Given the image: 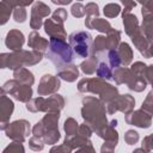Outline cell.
Here are the masks:
<instances>
[{
	"mask_svg": "<svg viewBox=\"0 0 153 153\" xmlns=\"http://www.w3.org/2000/svg\"><path fill=\"white\" fill-rule=\"evenodd\" d=\"M81 117L84 123H86L93 133H96L99 137H102L106 127L109 126V121L106 118L105 104L96 97L86 96L81 100Z\"/></svg>",
	"mask_w": 153,
	"mask_h": 153,
	"instance_id": "1",
	"label": "cell"
},
{
	"mask_svg": "<svg viewBox=\"0 0 153 153\" xmlns=\"http://www.w3.org/2000/svg\"><path fill=\"white\" fill-rule=\"evenodd\" d=\"M78 91L80 93H93L98 94L99 99L108 105L114 99H116L120 93L116 86L106 82V80L100 78H84L78 82Z\"/></svg>",
	"mask_w": 153,
	"mask_h": 153,
	"instance_id": "2",
	"label": "cell"
},
{
	"mask_svg": "<svg viewBox=\"0 0 153 153\" xmlns=\"http://www.w3.org/2000/svg\"><path fill=\"white\" fill-rule=\"evenodd\" d=\"M60 116V112L45 114L43 118L32 127V136L41 139L47 145H55L61 137L59 130Z\"/></svg>",
	"mask_w": 153,
	"mask_h": 153,
	"instance_id": "3",
	"label": "cell"
},
{
	"mask_svg": "<svg viewBox=\"0 0 153 153\" xmlns=\"http://www.w3.org/2000/svg\"><path fill=\"white\" fill-rule=\"evenodd\" d=\"M43 59V53L37 50H19L12 53H2L0 55V68L16 71L25 66H35Z\"/></svg>",
	"mask_w": 153,
	"mask_h": 153,
	"instance_id": "4",
	"label": "cell"
},
{
	"mask_svg": "<svg viewBox=\"0 0 153 153\" xmlns=\"http://www.w3.org/2000/svg\"><path fill=\"white\" fill-rule=\"evenodd\" d=\"M45 56L55 66L56 71H59V69L73 63L75 53H74L73 48L71 47V44L67 43L66 41L50 38L49 48L45 53Z\"/></svg>",
	"mask_w": 153,
	"mask_h": 153,
	"instance_id": "5",
	"label": "cell"
},
{
	"mask_svg": "<svg viewBox=\"0 0 153 153\" xmlns=\"http://www.w3.org/2000/svg\"><path fill=\"white\" fill-rule=\"evenodd\" d=\"M65 98L59 94H51L48 98L45 97H36L29 100L25 105L26 110L30 112H60L65 108Z\"/></svg>",
	"mask_w": 153,
	"mask_h": 153,
	"instance_id": "6",
	"label": "cell"
},
{
	"mask_svg": "<svg viewBox=\"0 0 153 153\" xmlns=\"http://www.w3.org/2000/svg\"><path fill=\"white\" fill-rule=\"evenodd\" d=\"M68 41L78 56L87 59L93 55V38L88 32L74 31L68 36Z\"/></svg>",
	"mask_w": 153,
	"mask_h": 153,
	"instance_id": "7",
	"label": "cell"
},
{
	"mask_svg": "<svg viewBox=\"0 0 153 153\" xmlns=\"http://www.w3.org/2000/svg\"><path fill=\"white\" fill-rule=\"evenodd\" d=\"M121 43V31L115 30L114 32L103 36H96L93 39V55H99L105 51H110L112 49H117Z\"/></svg>",
	"mask_w": 153,
	"mask_h": 153,
	"instance_id": "8",
	"label": "cell"
},
{
	"mask_svg": "<svg viewBox=\"0 0 153 153\" xmlns=\"http://www.w3.org/2000/svg\"><path fill=\"white\" fill-rule=\"evenodd\" d=\"M1 90L5 91L6 94L12 96L16 100L23 102V103H25V104H26L29 100L32 99V88H31V86L20 84L19 81H17V80H14V79L7 80V81L2 85Z\"/></svg>",
	"mask_w": 153,
	"mask_h": 153,
	"instance_id": "9",
	"label": "cell"
},
{
	"mask_svg": "<svg viewBox=\"0 0 153 153\" xmlns=\"http://www.w3.org/2000/svg\"><path fill=\"white\" fill-rule=\"evenodd\" d=\"M6 136L12 140L13 142H20L23 143L26 137L29 136L30 131H31V127L29 121L26 120H16L11 123H8V126L6 127V129L4 130Z\"/></svg>",
	"mask_w": 153,
	"mask_h": 153,
	"instance_id": "10",
	"label": "cell"
},
{
	"mask_svg": "<svg viewBox=\"0 0 153 153\" xmlns=\"http://www.w3.org/2000/svg\"><path fill=\"white\" fill-rule=\"evenodd\" d=\"M134 106H135L134 97L129 93H124V94H120L116 99L109 103L106 105V111L109 115H114L117 111H121L124 115H127L134 110Z\"/></svg>",
	"mask_w": 153,
	"mask_h": 153,
	"instance_id": "11",
	"label": "cell"
},
{
	"mask_svg": "<svg viewBox=\"0 0 153 153\" xmlns=\"http://www.w3.org/2000/svg\"><path fill=\"white\" fill-rule=\"evenodd\" d=\"M61 87V81L59 76L51 75V74H44L37 86V93L39 97L44 96H51L57 93V91Z\"/></svg>",
	"mask_w": 153,
	"mask_h": 153,
	"instance_id": "12",
	"label": "cell"
},
{
	"mask_svg": "<svg viewBox=\"0 0 153 153\" xmlns=\"http://www.w3.org/2000/svg\"><path fill=\"white\" fill-rule=\"evenodd\" d=\"M50 14V7L45 5L42 1L33 2L31 7V18H30V27L33 29V31H37L41 29V26L44 24L43 18L48 17Z\"/></svg>",
	"mask_w": 153,
	"mask_h": 153,
	"instance_id": "13",
	"label": "cell"
},
{
	"mask_svg": "<svg viewBox=\"0 0 153 153\" xmlns=\"http://www.w3.org/2000/svg\"><path fill=\"white\" fill-rule=\"evenodd\" d=\"M124 121L129 126L139 127L142 129H147L152 124V116L145 112L143 110H133L131 112L124 116Z\"/></svg>",
	"mask_w": 153,
	"mask_h": 153,
	"instance_id": "14",
	"label": "cell"
},
{
	"mask_svg": "<svg viewBox=\"0 0 153 153\" xmlns=\"http://www.w3.org/2000/svg\"><path fill=\"white\" fill-rule=\"evenodd\" d=\"M14 110V103L6 96V92L1 90L0 94V129L5 130L10 123V117Z\"/></svg>",
	"mask_w": 153,
	"mask_h": 153,
	"instance_id": "15",
	"label": "cell"
},
{
	"mask_svg": "<svg viewBox=\"0 0 153 153\" xmlns=\"http://www.w3.org/2000/svg\"><path fill=\"white\" fill-rule=\"evenodd\" d=\"M25 43V37L20 30L12 29L7 32L6 38H5V45L12 50V51H19L22 50L23 45Z\"/></svg>",
	"mask_w": 153,
	"mask_h": 153,
	"instance_id": "16",
	"label": "cell"
},
{
	"mask_svg": "<svg viewBox=\"0 0 153 153\" xmlns=\"http://www.w3.org/2000/svg\"><path fill=\"white\" fill-rule=\"evenodd\" d=\"M43 26H44V32H45L50 38L63 39V41L67 38V32H66L63 25H60V24L55 23L51 18H50V19H45Z\"/></svg>",
	"mask_w": 153,
	"mask_h": 153,
	"instance_id": "17",
	"label": "cell"
},
{
	"mask_svg": "<svg viewBox=\"0 0 153 153\" xmlns=\"http://www.w3.org/2000/svg\"><path fill=\"white\" fill-rule=\"evenodd\" d=\"M141 14H142V25L141 29L148 39L149 44L153 43V13H151L147 8L142 7L141 8Z\"/></svg>",
	"mask_w": 153,
	"mask_h": 153,
	"instance_id": "18",
	"label": "cell"
},
{
	"mask_svg": "<svg viewBox=\"0 0 153 153\" xmlns=\"http://www.w3.org/2000/svg\"><path fill=\"white\" fill-rule=\"evenodd\" d=\"M27 45L30 48H32V50H37V51L44 53L49 48V42H48V39L43 38L37 31H32V32L29 33Z\"/></svg>",
	"mask_w": 153,
	"mask_h": 153,
	"instance_id": "19",
	"label": "cell"
},
{
	"mask_svg": "<svg viewBox=\"0 0 153 153\" xmlns=\"http://www.w3.org/2000/svg\"><path fill=\"white\" fill-rule=\"evenodd\" d=\"M57 76L67 82H73L78 79L79 76V67L74 63L68 65L61 69L57 71Z\"/></svg>",
	"mask_w": 153,
	"mask_h": 153,
	"instance_id": "20",
	"label": "cell"
},
{
	"mask_svg": "<svg viewBox=\"0 0 153 153\" xmlns=\"http://www.w3.org/2000/svg\"><path fill=\"white\" fill-rule=\"evenodd\" d=\"M13 79L19 81L20 84H24L27 86H32L35 82V76H33L32 72H30L25 67L13 71Z\"/></svg>",
	"mask_w": 153,
	"mask_h": 153,
	"instance_id": "21",
	"label": "cell"
},
{
	"mask_svg": "<svg viewBox=\"0 0 153 153\" xmlns=\"http://www.w3.org/2000/svg\"><path fill=\"white\" fill-rule=\"evenodd\" d=\"M123 18V27H124V32L130 37L134 32H136L141 26L139 25V19L135 14L129 13L122 17Z\"/></svg>",
	"mask_w": 153,
	"mask_h": 153,
	"instance_id": "22",
	"label": "cell"
},
{
	"mask_svg": "<svg viewBox=\"0 0 153 153\" xmlns=\"http://www.w3.org/2000/svg\"><path fill=\"white\" fill-rule=\"evenodd\" d=\"M87 29H93V30H97L102 33H111L115 31V29L111 26V24L106 20V19H102V18H94L93 20H91V23L86 26Z\"/></svg>",
	"mask_w": 153,
	"mask_h": 153,
	"instance_id": "23",
	"label": "cell"
},
{
	"mask_svg": "<svg viewBox=\"0 0 153 153\" xmlns=\"http://www.w3.org/2000/svg\"><path fill=\"white\" fill-rule=\"evenodd\" d=\"M117 53H118V56L121 59L122 66L127 67L131 63V61H133V50H131L130 45L127 42H121L120 43V45L117 47Z\"/></svg>",
	"mask_w": 153,
	"mask_h": 153,
	"instance_id": "24",
	"label": "cell"
},
{
	"mask_svg": "<svg viewBox=\"0 0 153 153\" xmlns=\"http://www.w3.org/2000/svg\"><path fill=\"white\" fill-rule=\"evenodd\" d=\"M98 65H99V61H98L97 55H91L90 57H87L86 60H84V61L80 63L79 67H80V69L82 71L84 74L91 75V74H93V73L97 72Z\"/></svg>",
	"mask_w": 153,
	"mask_h": 153,
	"instance_id": "25",
	"label": "cell"
},
{
	"mask_svg": "<svg viewBox=\"0 0 153 153\" xmlns=\"http://www.w3.org/2000/svg\"><path fill=\"white\" fill-rule=\"evenodd\" d=\"M131 74L133 72L130 71V68L128 67H118L114 71V76L112 79L115 80V82L117 85H121V84H128V81L130 80L131 78Z\"/></svg>",
	"mask_w": 153,
	"mask_h": 153,
	"instance_id": "26",
	"label": "cell"
},
{
	"mask_svg": "<svg viewBox=\"0 0 153 153\" xmlns=\"http://www.w3.org/2000/svg\"><path fill=\"white\" fill-rule=\"evenodd\" d=\"M88 142H90L88 139H86V137H84V136H81L79 134L73 135V136H66L65 137V141H63V143L67 145L72 149H78L80 147H84Z\"/></svg>",
	"mask_w": 153,
	"mask_h": 153,
	"instance_id": "27",
	"label": "cell"
},
{
	"mask_svg": "<svg viewBox=\"0 0 153 153\" xmlns=\"http://www.w3.org/2000/svg\"><path fill=\"white\" fill-rule=\"evenodd\" d=\"M85 12H86L85 26H87L91 23V20L99 17V8H98V5L96 2H87L85 6Z\"/></svg>",
	"mask_w": 153,
	"mask_h": 153,
	"instance_id": "28",
	"label": "cell"
},
{
	"mask_svg": "<svg viewBox=\"0 0 153 153\" xmlns=\"http://www.w3.org/2000/svg\"><path fill=\"white\" fill-rule=\"evenodd\" d=\"M96 74H97V78H100L104 80H111L114 76V72L111 71V67L106 62H99Z\"/></svg>",
	"mask_w": 153,
	"mask_h": 153,
	"instance_id": "29",
	"label": "cell"
},
{
	"mask_svg": "<svg viewBox=\"0 0 153 153\" xmlns=\"http://www.w3.org/2000/svg\"><path fill=\"white\" fill-rule=\"evenodd\" d=\"M63 130L66 133V136L76 135L79 130V123L73 117H68L63 123Z\"/></svg>",
	"mask_w": 153,
	"mask_h": 153,
	"instance_id": "30",
	"label": "cell"
},
{
	"mask_svg": "<svg viewBox=\"0 0 153 153\" xmlns=\"http://www.w3.org/2000/svg\"><path fill=\"white\" fill-rule=\"evenodd\" d=\"M121 6L118 4H115V2H110V4H106L103 8V13L105 14V17L108 18H115L117 17L120 13H121Z\"/></svg>",
	"mask_w": 153,
	"mask_h": 153,
	"instance_id": "31",
	"label": "cell"
},
{
	"mask_svg": "<svg viewBox=\"0 0 153 153\" xmlns=\"http://www.w3.org/2000/svg\"><path fill=\"white\" fill-rule=\"evenodd\" d=\"M67 18H68V13H67V11H66L63 7L56 8V10L53 12V14H51V19H53L55 23L60 24V25H63L65 22L67 20Z\"/></svg>",
	"mask_w": 153,
	"mask_h": 153,
	"instance_id": "32",
	"label": "cell"
},
{
	"mask_svg": "<svg viewBox=\"0 0 153 153\" xmlns=\"http://www.w3.org/2000/svg\"><path fill=\"white\" fill-rule=\"evenodd\" d=\"M141 110H143L148 115L153 116V91H149L148 94L146 96L145 100L141 104Z\"/></svg>",
	"mask_w": 153,
	"mask_h": 153,
	"instance_id": "33",
	"label": "cell"
},
{
	"mask_svg": "<svg viewBox=\"0 0 153 153\" xmlns=\"http://www.w3.org/2000/svg\"><path fill=\"white\" fill-rule=\"evenodd\" d=\"M108 60H109V65L110 67L112 68H118L122 63H121V59L118 56V53H117V49H112L110 51H108Z\"/></svg>",
	"mask_w": 153,
	"mask_h": 153,
	"instance_id": "34",
	"label": "cell"
},
{
	"mask_svg": "<svg viewBox=\"0 0 153 153\" xmlns=\"http://www.w3.org/2000/svg\"><path fill=\"white\" fill-rule=\"evenodd\" d=\"M27 13L25 7H16L13 10V19L16 23H24L26 20Z\"/></svg>",
	"mask_w": 153,
	"mask_h": 153,
	"instance_id": "35",
	"label": "cell"
},
{
	"mask_svg": "<svg viewBox=\"0 0 153 153\" xmlns=\"http://www.w3.org/2000/svg\"><path fill=\"white\" fill-rule=\"evenodd\" d=\"M139 133L136 131V130H134V129H129V130H127L126 131V134H124V141H126V143L127 145H129V146H131V145H135L137 141H139Z\"/></svg>",
	"mask_w": 153,
	"mask_h": 153,
	"instance_id": "36",
	"label": "cell"
},
{
	"mask_svg": "<svg viewBox=\"0 0 153 153\" xmlns=\"http://www.w3.org/2000/svg\"><path fill=\"white\" fill-rule=\"evenodd\" d=\"M2 153H25V148L20 142H12L2 151Z\"/></svg>",
	"mask_w": 153,
	"mask_h": 153,
	"instance_id": "37",
	"label": "cell"
},
{
	"mask_svg": "<svg viewBox=\"0 0 153 153\" xmlns=\"http://www.w3.org/2000/svg\"><path fill=\"white\" fill-rule=\"evenodd\" d=\"M71 12H72V16L75 17V18H81L85 16V6L81 4V2H74L71 7Z\"/></svg>",
	"mask_w": 153,
	"mask_h": 153,
	"instance_id": "38",
	"label": "cell"
},
{
	"mask_svg": "<svg viewBox=\"0 0 153 153\" xmlns=\"http://www.w3.org/2000/svg\"><path fill=\"white\" fill-rule=\"evenodd\" d=\"M44 142L41 140V139H38V137H36V136H31L30 139H29V147L32 149V151H35V152H39V151H42L43 148H44Z\"/></svg>",
	"mask_w": 153,
	"mask_h": 153,
	"instance_id": "39",
	"label": "cell"
},
{
	"mask_svg": "<svg viewBox=\"0 0 153 153\" xmlns=\"http://www.w3.org/2000/svg\"><path fill=\"white\" fill-rule=\"evenodd\" d=\"M146 68H147V65H145V63L141 62V61L134 62V63L131 65V67H130V69H131V72H133L134 74H136V75H139V76H143V78H145V71H146Z\"/></svg>",
	"mask_w": 153,
	"mask_h": 153,
	"instance_id": "40",
	"label": "cell"
},
{
	"mask_svg": "<svg viewBox=\"0 0 153 153\" xmlns=\"http://www.w3.org/2000/svg\"><path fill=\"white\" fill-rule=\"evenodd\" d=\"M141 148L146 153H149V152L153 151V133L143 137V140L141 142Z\"/></svg>",
	"mask_w": 153,
	"mask_h": 153,
	"instance_id": "41",
	"label": "cell"
},
{
	"mask_svg": "<svg viewBox=\"0 0 153 153\" xmlns=\"http://www.w3.org/2000/svg\"><path fill=\"white\" fill-rule=\"evenodd\" d=\"M92 133H93V130L86 123H82V124L79 126V130H78V134L79 135H81V136H84V137H86V139L90 140V137L92 136Z\"/></svg>",
	"mask_w": 153,
	"mask_h": 153,
	"instance_id": "42",
	"label": "cell"
},
{
	"mask_svg": "<svg viewBox=\"0 0 153 153\" xmlns=\"http://www.w3.org/2000/svg\"><path fill=\"white\" fill-rule=\"evenodd\" d=\"M72 148H69L67 145L62 143V145H59V146H53L49 151V153H72Z\"/></svg>",
	"mask_w": 153,
	"mask_h": 153,
	"instance_id": "43",
	"label": "cell"
},
{
	"mask_svg": "<svg viewBox=\"0 0 153 153\" xmlns=\"http://www.w3.org/2000/svg\"><path fill=\"white\" fill-rule=\"evenodd\" d=\"M116 146H117V143L104 141L103 145H102V147H100V153H114Z\"/></svg>",
	"mask_w": 153,
	"mask_h": 153,
	"instance_id": "44",
	"label": "cell"
},
{
	"mask_svg": "<svg viewBox=\"0 0 153 153\" xmlns=\"http://www.w3.org/2000/svg\"><path fill=\"white\" fill-rule=\"evenodd\" d=\"M122 5L124 6V8L122 10V17H123V16L130 13V11L136 6V2H134V1H128V0H123V1H122Z\"/></svg>",
	"mask_w": 153,
	"mask_h": 153,
	"instance_id": "45",
	"label": "cell"
},
{
	"mask_svg": "<svg viewBox=\"0 0 153 153\" xmlns=\"http://www.w3.org/2000/svg\"><path fill=\"white\" fill-rule=\"evenodd\" d=\"M145 79L147 82L152 85V91H153V65H148L146 71H145Z\"/></svg>",
	"mask_w": 153,
	"mask_h": 153,
	"instance_id": "46",
	"label": "cell"
},
{
	"mask_svg": "<svg viewBox=\"0 0 153 153\" xmlns=\"http://www.w3.org/2000/svg\"><path fill=\"white\" fill-rule=\"evenodd\" d=\"M74 153H96V151H94V147H93L92 142L90 141V142H88L86 146L78 148V149H76Z\"/></svg>",
	"mask_w": 153,
	"mask_h": 153,
	"instance_id": "47",
	"label": "cell"
},
{
	"mask_svg": "<svg viewBox=\"0 0 153 153\" xmlns=\"http://www.w3.org/2000/svg\"><path fill=\"white\" fill-rule=\"evenodd\" d=\"M141 6L145 7V8H147L151 13H153V0H151V1H142L141 2Z\"/></svg>",
	"mask_w": 153,
	"mask_h": 153,
	"instance_id": "48",
	"label": "cell"
},
{
	"mask_svg": "<svg viewBox=\"0 0 153 153\" xmlns=\"http://www.w3.org/2000/svg\"><path fill=\"white\" fill-rule=\"evenodd\" d=\"M51 2L55 5H68L72 2V0H51Z\"/></svg>",
	"mask_w": 153,
	"mask_h": 153,
	"instance_id": "49",
	"label": "cell"
},
{
	"mask_svg": "<svg viewBox=\"0 0 153 153\" xmlns=\"http://www.w3.org/2000/svg\"><path fill=\"white\" fill-rule=\"evenodd\" d=\"M131 153H146V152H145L142 148H136V149H134Z\"/></svg>",
	"mask_w": 153,
	"mask_h": 153,
	"instance_id": "50",
	"label": "cell"
},
{
	"mask_svg": "<svg viewBox=\"0 0 153 153\" xmlns=\"http://www.w3.org/2000/svg\"><path fill=\"white\" fill-rule=\"evenodd\" d=\"M149 56L153 57V43L149 44Z\"/></svg>",
	"mask_w": 153,
	"mask_h": 153,
	"instance_id": "51",
	"label": "cell"
}]
</instances>
